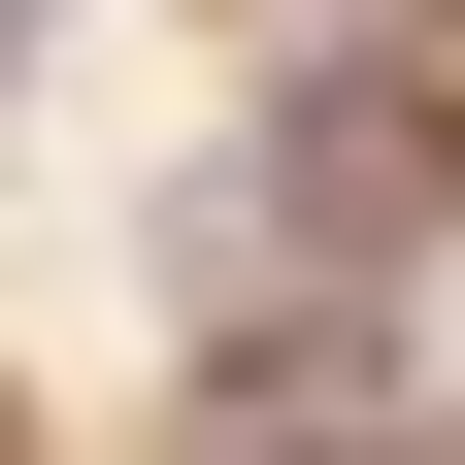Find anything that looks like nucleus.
Segmentation results:
<instances>
[{"label": "nucleus", "mask_w": 465, "mask_h": 465, "mask_svg": "<svg viewBox=\"0 0 465 465\" xmlns=\"http://www.w3.org/2000/svg\"><path fill=\"white\" fill-rule=\"evenodd\" d=\"M432 67H300V100H266V232H432Z\"/></svg>", "instance_id": "nucleus-1"}]
</instances>
